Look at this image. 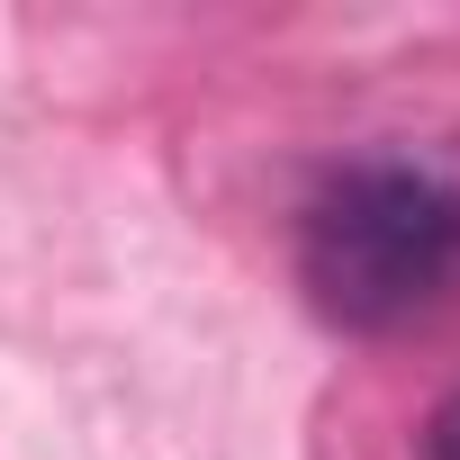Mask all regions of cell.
<instances>
[{"mask_svg": "<svg viewBox=\"0 0 460 460\" xmlns=\"http://www.w3.org/2000/svg\"><path fill=\"white\" fill-rule=\"evenodd\" d=\"M460 280V190L424 163H343L298 217V289L343 334H397Z\"/></svg>", "mask_w": 460, "mask_h": 460, "instance_id": "obj_1", "label": "cell"}, {"mask_svg": "<svg viewBox=\"0 0 460 460\" xmlns=\"http://www.w3.org/2000/svg\"><path fill=\"white\" fill-rule=\"evenodd\" d=\"M424 460H460V388L433 406V424H424Z\"/></svg>", "mask_w": 460, "mask_h": 460, "instance_id": "obj_2", "label": "cell"}]
</instances>
